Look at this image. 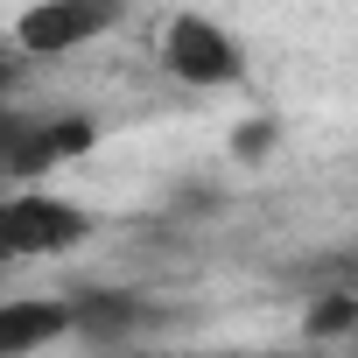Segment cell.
<instances>
[{"mask_svg": "<svg viewBox=\"0 0 358 358\" xmlns=\"http://www.w3.org/2000/svg\"><path fill=\"white\" fill-rule=\"evenodd\" d=\"M162 64H169V78H183L197 92H225V85L246 78V50L211 15H176L162 29Z\"/></svg>", "mask_w": 358, "mask_h": 358, "instance_id": "1", "label": "cell"}, {"mask_svg": "<svg viewBox=\"0 0 358 358\" xmlns=\"http://www.w3.org/2000/svg\"><path fill=\"white\" fill-rule=\"evenodd\" d=\"M85 232H92V218H85L78 204L50 197V190H22V197H8V253H15V260L71 253V246H85Z\"/></svg>", "mask_w": 358, "mask_h": 358, "instance_id": "2", "label": "cell"}, {"mask_svg": "<svg viewBox=\"0 0 358 358\" xmlns=\"http://www.w3.org/2000/svg\"><path fill=\"white\" fill-rule=\"evenodd\" d=\"M64 302H71V330L85 344H127V337L148 330V302L134 288H78Z\"/></svg>", "mask_w": 358, "mask_h": 358, "instance_id": "3", "label": "cell"}, {"mask_svg": "<svg viewBox=\"0 0 358 358\" xmlns=\"http://www.w3.org/2000/svg\"><path fill=\"white\" fill-rule=\"evenodd\" d=\"M92 36H106L78 0H36V8H22L15 15V43L29 50V57H71V50H85Z\"/></svg>", "mask_w": 358, "mask_h": 358, "instance_id": "4", "label": "cell"}, {"mask_svg": "<svg viewBox=\"0 0 358 358\" xmlns=\"http://www.w3.org/2000/svg\"><path fill=\"white\" fill-rule=\"evenodd\" d=\"M71 330V302H0V358H22V351H43L50 337Z\"/></svg>", "mask_w": 358, "mask_h": 358, "instance_id": "5", "label": "cell"}, {"mask_svg": "<svg viewBox=\"0 0 358 358\" xmlns=\"http://www.w3.org/2000/svg\"><path fill=\"white\" fill-rule=\"evenodd\" d=\"M50 169H57V155L43 148V120L0 113V183H36Z\"/></svg>", "mask_w": 358, "mask_h": 358, "instance_id": "6", "label": "cell"}, {"mask_svg": "<svg viewBox=\"0 0 358 358\" xmlns=\"http://www.w3.org/2000/svg\"><path fill=\"white\" fill-rule=\"evenodd\" d=\"M43 148H50L57 162H78V155L99 148V120H92V113H50V120H43Z\"/></svg>", "mask_w": 358, "mask_h": 358, "instance_id": "7", "label": "cell"}, {"mask_svg": "<svg viewBox=\"0 0 358 358\" xmlns=\"http://www.w3.org/2000/svg\"><path fill=\"white\" fill-rule=\"evenodd\" d=\"M358 330V295L351 288H330L302 309V337H351Z\"/></svg>", "mask_w": 358, "mask_h": 358, "instance_id": "8", "label": "cell"}, {"mask_svg": "<svg viewBox=\"0 0 358 358\" xmlns=\"http://www.w3.org/2000/svg\"><path fill=\"white\" fill-rule=\"evenodd\" d=\"M274 141H281V120H274V113H253V120L232 127V162H239V169H260V162L274 155Z\"/></svg>", "mask_w": 358, "mask_h": 358, "instance_id": "9", "label": "cell"}, {"mask_svg": "<svg viewBox=\"0 0 358 358\" xmlns=\"http://www.w3.org/2000/svg\"><path fill=\"white\" fill-rule=\"evenodd\" d=\"M78 8H85L99 29H120V22H127V0H78Z\"/></svg>", "mask_w": 358, "mask_h": 358, "instance_id": "10", "label": "cell"}, {"mask_svg": "<svg viewBox=\"0 0 358 358\" xmlns=\"http://www.w3.org/2000/svg\"><path fill=\"white\" fill-rule=\"evenodd\" d=\"M0 260H15V253H8V197H0Z\"/></svg>", "mask_w": 358, "mask_h": 358, "instance_id": "11", "label": "cell"}, {"mask_svg": "<svg viewBox=\"0 0 358 358\" xmlns=\"http://www.w3.org/2000/svg\"><path fill=\"white\" fill-rule=\"evenodd\" d=\"M8 92H15V64H8V57H0V99H8Z\"/></svg>", "mask_w": 358, "mask_h": 358, "instance_id": "12", "label": "cell"}, {"mask_svg": "<svg viewBox=\"0 0 358 358\" xmlns=\"http://www.w3.org/2000/svg\"><path fill=\"white\" fill-rule=\"evenodd\" d=\"M351 337H358V330H351Z\"/></svg>", "mask_w": 358, "mask_h": 358, "instance_id": "13", "label": "cell"}]
</instances>
